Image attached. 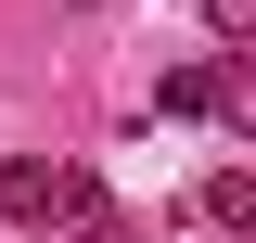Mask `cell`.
I'll list each match as a JSON object with an SVG mask.
<instances>
[{
  "mask_svg": "<svg viewBox=\"0 0 256 243\" xmlns=\"http://www.w3.org/2000/svg\"><path fill=\"white\" fill-rule=\"evenodd\" d=\"M52 218H77L90 243H141V230H128V205H116V192L90 180V166H64V192H52Z\"/></svg>",
  "mask_w": 256,
  "mask_h": 243,
  "instance_id": "obj_1",
  "label": "cell"
},
{
  "mask_svg": "<svg viewBox=\"0 0 256 243\" xmlns=\"http://www.w3.org/2000/svg\"><path fill=\"white\" fill-rule=\"evenodd\" d=\"M166 116H230V102H244V90H230V64H180V77H166Z\"/></svg>",
  "mask_w": 256,
  "mask_h": 243,
  "instance_id": "obj_2",
  "label": "cell"
},
{
  "mask_svg": "<svg viewBox=\"0 0 256 243\" xmlns=\"http://www.w3.org/2000/svg\"><path fill=\"white\" fill-rule=\"evenodd\" d=\"M52 192H64V166H38V154L0 166V218H52Z\"/></svg>",
  "mask_w": 256,
  "mask_h": 243,
  "instance_id": "obj_3",
  "label": "cell"
},
{
  "mask_svg": "<svg viewBox=\"0 0 256 243\" xmlns=\"http://www.w3.org/2000/svg\"><path fill=\"white\" fill-rule=\"evenodd\" d=\"M205 218H218V230H230V218H256V180H244V166H218V180H205Z\"/></svg>",
  "mask_w": 256,
  "mask_h": 243,
  "instance_id": "obj_4",
  "label": "cell"
},
{
  "mask_svg": "<svg viewBox=\"0 0 256 243\" xmlns=\"http://www.w3.org/2000/svg\"><path fill=\"white\" fill-rule=\"evenodd\" d=\"M205 26H218V38H244V26H256V0H205Z\"/></svg>",
  "mask_w": 256,
  "mask_h": 243,
  "instance_id": "obj_5",
  "label": "cell"
}]
</instances>
